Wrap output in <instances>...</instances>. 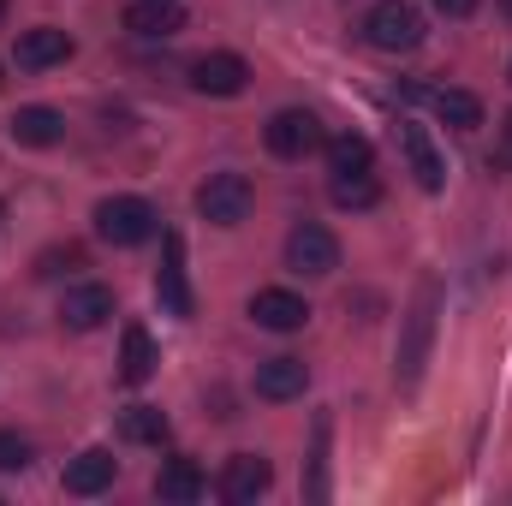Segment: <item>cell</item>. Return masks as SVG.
<instances>
[{"mask_svg":"<svg viewBox=\"0 0 512 506\" xmlns=\"http://www.w3.org/2000/svg\"><path fill=\"white\" fill-rule=\"evenodd\" d=\"M435 310H441V286H435V280H417V298H411V310H405V334H399V364H393V376H399L405 393L423 381L429 346H435Z\"/></svg>","mask_w":512,"mask_h":506,"instance_id":"cell-1","label":"cell"},{"mask_svg":"<svg viewBox=\"0 0 512 506\" xmlns=\"http://www.w3.org/2000/svg\"><path fill=\"white\" fill-rule=\"evenodd\" d=\"M364 42L382 48V54H411L423 42V12L411 0H376L364 12Z\"/></svg>","mask_w":512,"mask_h":506,"instance_id":"cell-2","label":"cell"},{"mask_svg":"<svg viewBox=\"0 0 512 506\" xmlns=\"http://www.w3.org/2000/svg\"><path fill=\"white\" fill-rule=\"evenodd\" d=\"M155 227H161V215H155L143 197H102V203H96V233H102L108 245H120V251L155 239Z\"/></svg>","mask_w":512,"mask_h":506,"instance_id":"cell-3","label":"cell"},{"mask_svg":"<svg viewBox=\"0 0 512 506\" xmlns=\"http://www.w3.org/2000/svg\"><path fill=\"white\" fill-rule=\"evenodd\" d=\"M256 191L245 173H209L203 185H197V215L209 221V227H239L245 215H251Z\"/></svg>","mask_w":512,"mask_h":506,"instance_id":"cell-4","label":"cell"},{"mask_svg":"<svg viewBox=\"0 0 512 506\" xmlns=\"http://www.w3.org/2000/svg\"><path fill=\"white\" fill-rule=\"evenodd\" d=\"M262 137H268V155H280V161H304V155H316L328 137H322V120L310 114V108H280L268 126H262Z\"/></svg>","mask_w":512,"mask_h":506,"instance_id":"cell-5","label":"cell"},{"mask_svg":"<svg viewBox=\"0 0 512 506\" xmlns=\"http://www.w3.org/2000/svg\"><path fill=\"white\" fill-rule=\"evenodd\" d=\"M286 268H292V274H304V280L334 274V268H340V239H334L328 227H316V221L292 227V233H286Z\"/></svg>","mask_w":512,"mask_h":506,"instance_id":"cell-6","label":"cell"},{"mask_svg":"<svg viewBox=\"0 0 512 506\" xmlns=\"http://www.w3.org/2000/svg\"><path fill=\"white\" fill-rule=\"evenodd\" d=\"M245 84H251V66H245V54H233V48H209V54H197L191 60V90L197 96H245Z\"/></svg>","mask_w":512,"mask_h":506,"instance_id":"cell-7","label":"cell"},{"mask_svg":"<svg viewBox=\"0 0 512 506\" xmlns=\"http://www.w3.org/2000/svg\"><path fill=\"white\" fill-rule=\"evenodd\" d=\"M155 298H161V310H167V316H179V322H191V310H197L191 280H185V239H179V233H161V274H155Z\"/></svg>","mask_w":512,"mask_h":506,"instance_id":"cell-8","label":"cell"},{"mask_svg":"<svg viewBox=\"0 0 512 506\" xmlns=\"http://www.w3.org/2000/svg\"><path fill=\"white\" fill-rule=\"evenodd\" d=\"M221 501H233V506H251L256 495H268L274 489V465L262 459V453H233L227 465H221Z\"/></svg>","mask_w":512,"mask_h":506,"instance_id":"cell-9","label":"cell"},{"mask_svg":"<svg viewBox=\"0 0 512 506\" xmlns=\"http://www.w3.org/2000/svg\"><path fill=\"white\" fill-rule=\"evenodd\" d=\"M72 36L60 30V24H36V30H24L18 36V48H12V60H18V72H48V66H66L72 60Z\"/></svg>","mask_w":512,"mask_h":506,"instance_id":"cell-10","label":"cell"},{"mask_svg":"<svg viewBox=\"0 0 512 506\" xmlns=\"http://www.w3.org/2000/svg\"><path fill=\"white\" fill-rule=\"evenodd\" d=\"M108 316H114V286H102V280H84V286H72L60 298V322L72 334H96Z\"/></svg>","mask_w":512,"mask_h":506,"instance_id":"cell-11","label":"cell"},{"mask_svg":"<svg viewBox=\"0 0 512 506\" xmlns=\"http://www.w3.org/2000/svg\"><path fill=\"white\" fill-rule=\"evenodd\" d=\"M251 322L268 328V334H298V328L310 322V304H304L298 292H286V286H262L251 298Z\"/></svg>","mask_w":512,"mask_h":506,"instance_id":"cell-12","label":"cell"},{"mask_svg":"<svg viewBox=\"0 0 512 506\" xmlns=\"http://www.w3.org/2000/svg\"><path fill=\"white\" fill-rule=\"evenodd\" d=\"M114 477H120V459H114L108 447H84L78 459H66L60 489H66V495H102V489H114Z\"/></svg>","mask_w":512,"mask_h":506,"instance_id":"cell-13","label":"cell"},{"mask_svg":"<svg viewBox=\"0 0 512 506\" xmlns=\"http://www.w3.org/2000/svg\"><path fill=\"white\" fill-rule=\"evenodd\" d=\"M399 155H405V167H411V179L423 185V191H441L447 185V161H441V149L429 143V131L423 126H399Z\"/></svg>","mask_w":512,"mask_h":506,"instance_id":"cell-14","label":"cell"},{"mask_svg":"<svg viewBox=\"0 0 512 506\" xmlns=\"http://www.w3.org/2000/svg\"><path fill=\"white\" fill-rule=\"evenodd\" d=\"M304 387H310L304 358H268V364H256V399H268V405L304 399Z\"/></svg>","mask_w":512,"mask_h":506,"instance_id":"cell-15","label":"cell"},{"mask_svg":"<svg viewBox=\"0 0 512 506\" xmlns=\"http://www.w3.org/2000/svg\"><path fill=\"white\" fill-rule=\"evenodd\" d=\"M126 30L131 36H143V42H167V36L185 30V12H179V0H131L126 6Z\"/></svg>","mask_w":512,"mask_h":506,"instance_id":"cell-16","label":"cell"},{"mask_svg":"<svg viewBox=\"0 0 512 506\" xmlns=\"http://www.w3.org/2000/svg\"><path fill=\"white\" fill-rule=\"evenodd\" d=\"M6 131H12V143H24V149H54L60 137H66V114L60 108H18L12 120H6Z\"/></svg>","mask_w":512,"mask_h":506,"instance_id":"cell-17","label":"cell"},{"mask_svg":"<svg viewBox=\"0 0 512 506\" xmlns=\"http://www.w3.org/2000/svg\"><path fill=\"white\" fill-rule=\"evenodd\" d=\"M155 340H149V328L143 322H126V334H120V381L126 387H143V381L155 376Z\"/></svg>","mask_w":512,"mask_h":506,"instance_id":"cell-18","label":"cell"},{"mask_svg":"<svg viewBox=\"0 0 512 506\" xmlns=\"http://www.w3.org/2000/svg\"><path fill=\"white\" fill-rule=\"evenodd\" d=\"M203 471H197V459H167L161 465V477H155V495L161 501H173V506H191V501H203Z\"/></svg>","mask_w":512,"mask_h":506,"instance_id":"cell-19","label":"cell"},{"mask_svg":"<svg viewBox=\"0 0 512 506\" xmlns=\"http://www.w3.org/2000/svg\"><path fill=\"white\" fill-rule=\"evenodd\" d=\"M120 441H131V447H161V441H167V411H155V405H126V411H120Z\"/></svg>","mask_w":512,"mask_h":506,"instance_id":"cell-20","label":"cell"},{"mask_svg":"<svg viewBox=\"0 0 512 506\" xmlns=\"http://www.w3.org/2000/svg\"><path fill=\"white\" fill-rule=\"evenodd\" d=\"M435 120L453 131H477L483 126V96H471V90H435Z\"/></svg>","mask_w":512,"mask_h":506,"instance_id":"cell-21","label":"cell"},{"mask_svg":"<svg viewBox=\"0 0 512 506\" xmlns=\"http://www.w3.org/2000/svg\"><path fill=\"white\" fill-rule=\"evenodd\" d=\"M322 149H328V173H370V161H376L370 137H358V131H340Z\"/></svg>","mask_w":512,"mask_h":506,"instance_id":"cell-22","label":"cell"},{"mask_svg":"<svg viewBox=\"0 0 512 506\" xmlns=\"http://www.w3.org/2000/svg\"><path fill=\"white\" fill-rule=\"evenodd\" d=\"M328 197H334V209H376L382 185H376V173H334Z\"/></svg>","mask_w":512,"mask_h":506,"instance_id":"cell-23","label":"cell"},{"mask_svg":"<svg viewBox=\"0 0 512 506\" xmlns=\"http://www.w3.org/2000/svg\"><path fill=\"white\" fill-rule=\"evenodd\" d=\"M310 501H328V417H316V447H310V477H304Z\"/></svg>","mask_w":512,"mask_h":506,"instance_id":"cell-24","label":"cell"},{"mask_svg":"<svg viewBox=\"0 0 512 506\" xmlns=\"http://www.w3.org/2000/svg\"><path fill=\"white\" fill-rule=\"evenodd\" d=\"M30 465V441L18 429H0V471H24Z\"/></svg>","mask_w":512,"mask_h":506,"instance_id":"cell-25","label":"cell"},{"mask_svg":"<svg viewBox=\"0 0 512 506\" xmlns=\"http://www.w3.org/2000/svg\"><path fill=\"white\" fill-rule=\"evenodd\" d=\"M429 6H435L441 18H471V12H477V0H429Z\"/></svg>","mask_w":512,"mask_h":506,"instance_id":"cell-26","label":"cell"},{"mask_svg":"<svg viewBox=\"0 0 512 506\" xmlns=\"http://www.w3.org/2000/svg\"><path fill=\"white\" fill-rule=\"evenodd\" d=\"M501 161H512V114H507V131H501Z\"/></svg>","mask_w":512,"mask_h":506,"instance_id":"cell-27","label":"cell"},{"mask_svg":"<svg viewBox=\"0 0 512 506\" xmlns=\"http://www.w3.org/2000/svg\"><path fill=\"white\" fill-rule=\"evenodd\" d=\"M501 12H507V18H512V0H501Z\"/></svg>","mask_w":512,"mask_h":506,"instance_id":"cell-28","label":"cell"},{"mask_svg":"<svg viewBox=\"0 0 512 506\" xmlns=\"http://www.w3.org/2000/svg\"><path fill=\"white\" fill-rule=\"evenodd\" d=\"M0 18H6V0H0Z\"/></svg>","mask_w":512,"mask_h":506,"instance_id":"cell-29","label":"cell"},{"mask_svg":"<svg viewBox=\"0 0 512 506\" xmlns=\"http://www.w3.org/2000/svg\"><path fill=\"white\" fill-rule=\"evenodd\" d=\"M507 84H512V66H507Z\"/></svg>","mask_w":512,"mask_h":506,"instance_id":"cell-30","label":"cell"},{"mask_svg":"<svg viewBox=\"0 0 512 506\" xmlns=\"http://www.w3.org/2000/svg\"><path fill=\"white\" fill-rule=\"evenodd\" d=\"M0 221H6V209H0Z\"/></svg>","mask_w":512,"mask_h":506,"instance_id":"cell-31","label":"cell"}]
</instances>
